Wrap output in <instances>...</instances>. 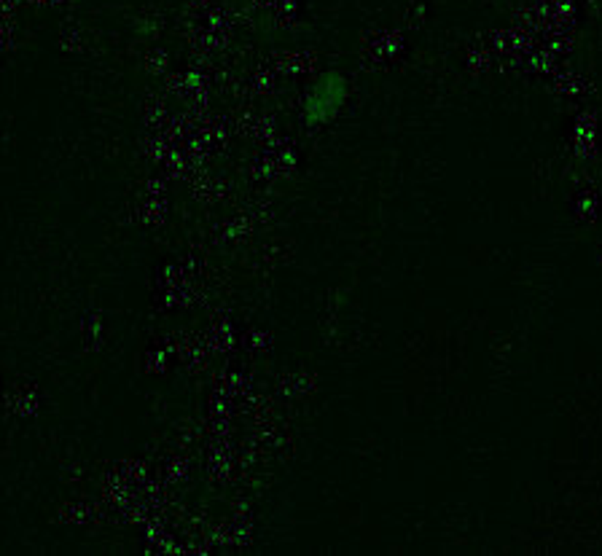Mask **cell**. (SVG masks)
I'll return each instance as SVG.
<instances>
[{"label": "cell", "mask_w": 602, "mask_h": 556, "mask_svg": "<svg viewBox=\"0 0 602 556\" xmlns=\"http://www.w3.org/2000/svg\"><path fill=\"white\" fill-rule=\"evenodd\" d=\"M350 100V81L339 70H326L309 84L301 100V118L307 126H326L344 111Z\"/></svg>", "instance_id": "obj_1"}]
</instances>
